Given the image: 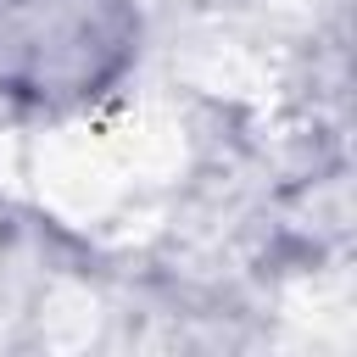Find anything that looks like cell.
I'll list each match as a JSON object with an SVG mask.
<instances>
[{
	"instance_id": "6da1fadb",
	"label": "cell",
	"mask_w": 357,
	"mask_h": 357,
	"mask_svg": "<svg viewBox=\"0 0 357 357\" xmlns=\"http://www.w3.org/2000/svg\"><path fill=\"white\" fill-rule=\"evenodd\" d=\"M139 61L134 0H0V106L67 117Z\"/></svg>"
}]
</instances>
